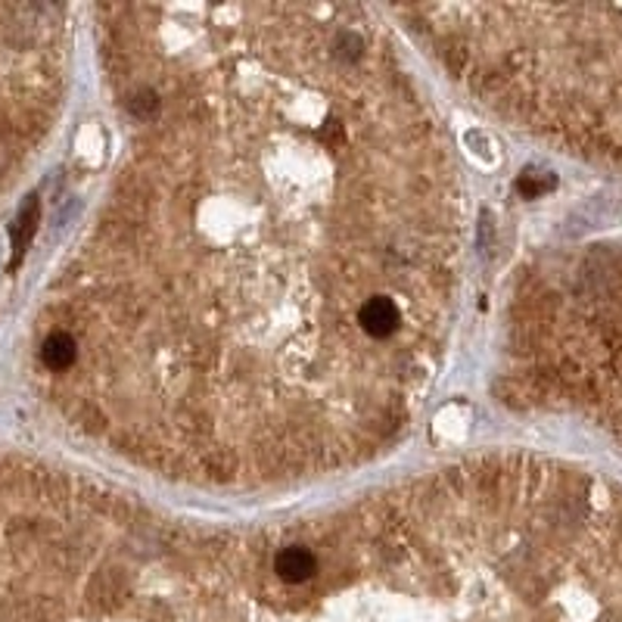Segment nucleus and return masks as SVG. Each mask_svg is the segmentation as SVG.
Masks as SVG:
<instances>
[{
	"mask_svg": "<svg viewBox=\"0 0 622 622\" xmlns=\"http://www.w3.org/2000/svg\"><path fill=\"white\" fill-rule=\"evenodd\" d=\"M125 153L38 346L87 439L271 486L383 455L446 361L466 203L442 115L358 4L97 10Z\"/></svg>",
	"mask_w": 622,
	"mask_h": 622,
	"instance_id": "f257e3e1",
	"label": "nucleus"
},
{
	"mask_svg": "<svg viewBox=\"0 0 622 622\" xmlns=\"http://www.w3.org/2000/svg\"><path fill=\"white\" fill-rule=\"evenodd\" d=\"M405 19L483 106L585 159L622 125V6L414 4Z\"/></svg>",
	"mask_w": 622,
	"mask_h": 622,
	"instance_id": "f03ea898",
	"label": "nucleus"
},
{
	"mask_svg": "<svg viewBox=\"0 0 622 622\" xmlns=\"http://www.w3.org/2000/svg\"><path fill=\"white\" fill-rule=\"evenodd\" d=\"M38 218H41L38 199L28 196L25 203H22L19 215H16V225H13V265H16L22 256H25L28 243H32L35 231H38Z\"/></svg>",
	"mask_w": 622,
	"mask_h": 622,
	"instance_id": "7ed1b4c3",
	"label": "nucleus"
}]
</instances>
